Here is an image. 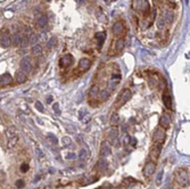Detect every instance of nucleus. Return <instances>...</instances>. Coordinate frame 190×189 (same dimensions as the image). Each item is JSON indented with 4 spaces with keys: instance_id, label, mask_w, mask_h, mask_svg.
I'll use <instances>...</instances> for the list:
<instances>
[{
    "instance_id": "nucleus-1",
    "label": "nucleus",
    "mask_w": 190,
    "mask_h": 189,
    "mask_svg": "<svg viewBox=\"0 0 190 189\" xmlns=\"http://www.w3.org/2000/svg\"><path fill=\"white\" fill-rule=\"evenodd\" d=\"M177 181H178V184H179L180 186H182V187H188V186H189L190 179L186 170L180 169V170L177 172Z\"/></svg>"
},
{
    "instance_id": "nucleus-2",
    "label": "nucleus",
    "mask_w": 190,
    "mask_h": 189,
    "mask_svg": "<svg viewBox=\"0 0 190 189\" xmlns=\"http://www.w3.org/2000/svg\"><path fill=\"white\" fill-rule=\"evenodd\" d=\"M132 8L136 10H142L143 14H149L150 6L146 0H132Z\"/></svg>"
},
{
    "instance_id": "nucleus-3",
    "label": "nucleus",
    "mask_w": 190,
    "mask_h": 189,
    "mask_svg": "<svg viewBox=\"0 0 190 189\" xmlns=\"http://www.w3.org/2000/svg\"><path fill=\"white\" fill-rule=\"evenodd\" d=\"M166 138V133L164 131V128H157L153 135V140L157 143H163Z\"/></svg>"
},
{
    "instance_id": "nucleus-4",
    "label": "nucleus",
    "mask_w": 190,
    "mask_h": 189,
    "mask_svg": "<svg viewBox=\"0 0 190 189\" xmlns=\"http://www.w3.org/2000/svg\"><path fill=\"white\" fill-rule=\"evenodd\" d=\"M131 96H132V92L130 91V89H124V90H123V92L121 94L120 99L117 100V105H118V106H122V105H124V104H125L128 100H130Z\"/></svg>"
},
{
    "instance_id": "nucleus-5",
    "label": "nucleus",
    "mask_w": 190,
    "mask_h": 189,
    "mask_svg": "<svg viewBox=\"0 0 190 189\" xmlns=\"http://www.w3.org/2000/svg\"><path fill=\"white\" fill-rule=\"evenodd\" d=\"M156 170V164L154 162H148L143 168V176L145 177H151Z\"/></svg>"
},
{
    "instance_id": "nucleus-6",
    "label": "nucleus",
    "mask_w": 190,
    "mask_h": 189,
    "mask_svg": "<svg viewBox=\"0 0 190 189\" xmlns=\"http://www.w3.org/2000/svg\"><path fill=\"white\" fill-rule=\"evenodd\" d=\"M91 67V62L88 58H82L79 62V71L80 72H86Z\"/></svg>"
},
{
    "instance_id": "nucleus-7",
    "label": "nucleus",
    "mask_w": 190,
    "mask_h": 189,
    "mask_svg": "<svg viewBox=\"0 0 190 189\" xmlns=\"http://www.w3.org/2000/svg\"><path fill=\"white\" fill-rule=\"evenodd\" d=\"M21 67H22L23 72H26V73L31 72V70H32V63H31V60H30L29 57H24L21 60Z\"/></svg>"
},
{
    "instance_id": "nucleus-8",
    "label": "nucleus",
    "mask_w": 190,
    "mask_h": 189,
    "mask_svg": "<svg viewBox=\"0 0 190 189\" xmlns=\"http://www.w3.org/2000/svg\"><path fill=\"white\" fill-rule=\"evenodd\" d=\"M161 149H162V143H155L153 147H151V150H150V157L153 160H157L159 154H161Z\"/></svg>"
},
{
    "instance_id": "nucleus-9",
    "label": "nucleus",
    "mask_w": 190,
    "mask_h": 189,
    "mask_svg": "<svg viewBox=\"0 0 190 189\" xmlns=\"http://www.w3.org/2000/svg\"><path fill=\"white\" fill-rule=\"evenodd\" d=\"M110 153H112V150H110V146H109V143H108L107 141H104L102 143H101L100 156H101V157H107V156L110 155Z\"/></svg>"
},
{
    "instance_id": "nucleus-10",
    "label": "nucleus",
    "mask_w": 190,
    "mask_h": 189,
    "mask_svg": "<svg viewBox=\"0 0 190 189\" xmlns=\"http://www.w3.org/2000/svg\"><path fill=\"white\" fill-rule=\"evenodd\" d=\"M73 63V56L72 55H65L63 58H60V62H59V65L62 67H68L71 66Z\"/></svg>"
},
{
    "instance_id": "nucleus-11",
    "label": "nucleus",
    "mask_w": 190,
    "mask_h": 189,
    "mask_svg": "<svg viewBox=\"0 0 190 189\" xmlns=\"http://www.w3.org/2000/svg\"><path fill=\"white\" fill-rule=\"evenodd\" d=\"M163 101H164V105L169 108V109H172V97L170 92L167 90H164V94H163Z\"/></svg>"
},
{
    "instance_id": "nucleus-12",
    "label": "nucleus",
    "mask_w": 190,
    "mask_h": 189,
    "mask_svg": "<svg viewBox=\"0 0 190 189\" xmlns=\"http://www.w3.org/2000/svg\"><path fill=\"white\" fill-rule=\"evenodd\" d=\"M10 44H13V42H11V38H10V36H9L7 32L2 33V34H1V47L7 48L10 46Z\"/></svg>"
},
{
    "instance_id": "nucleus-13",
    "label": "nucleus",
    "mask_w": 190,
    "mask_h": 189,
    "mask_svg": "<svg viewBox=\"0 0 190 189\" xmlns=\"http://www.w3.org/2000/svg\"><path fill=\"white\" fill-rule=\"evenodd\" d=\"M13 82V78H11V75L10 74H2L1 76H0V84L2 86V87H6V86H9L10 83Z\"/></svg>"
},
{
    "instance_id": "nucleus-14",
    "label": "nucleus",
    "mask_w": 190,
    "mask_h": 189,
    "mask_svg": "<svg viewBox=\"0 0 190 189\" xmlns=\"http://www.w3.org/2000/svg\"><path fill=\"white\" fill-rule=\"evenodd\" d=\"M113 32L115 36H121L123 34L124 32V26L122 24V22H116L114 25H113Z\"/></svg>"
},
{
    "instance_id": "nucleus-15",
    "label": "nucleus",
    "mask_w": 190,
    "mask_h": 189,
    "mask_svg": "<svg viewBox=\"0 0 190 189\" xmlns=\"http://www.w3.org/2000/svg\"><path fill=\"white\" fill-rule=\"evenodd\" d=\"M159 125L162 128H164V129L169 128V125H170V117L167 115H162L161 119H159Z\"/></svg>"
},
{
    "instance_id": "nucleus-16",
    "label": "nucleus",
    "mask_w": 190,
    "mask_h": 189,
    "mask_svg": "<svg viewBox=\"0 0 190 189\" xmlns=\"http://www.w3.org/2000/svg\"><path fill=\"white\" fill-rule=\"evenodd\" d=\"M120 80H121V76H120V75H113V76H112V79H110V80H109V82H108L109 88L114 89V88L118 84Z\"/></svg>"
},
{
    "instance_id": "nucleus-17",
    "label": "nucleus",
    "mask_w": 190,
    "mask_h": 189,
    "mask_svg": "<svg viewBox=\"0 0 190 189\" xmlns=\"http://www.w3.org/2000/svg\"><path fill=\"white\" fill-rule=\"evenodd\" d=\"M15 79H16L17 83H24L27 78H26V74L24 72H17L16 75H15Z\"/></svg>"
},
{
    "instance_id": "nucleus-18",
    "label": "nucleus",
    "mask_w": 190,
    "mask_h": 189,
    "mask_svg": "<svg viewBox=\"0 0 190 189\" xmlns=\"http://www.w3.org/2000/svg\"><path fill=\"white\" fill-rule=\"evenodd\" d=\"M37 24H38V26H39V27H41V29L46 27V25L48 24V17L46 16V15H42V16H40V17L38 18V22H37Z\"/></svg>"
},
{
    "instance_id": "nucleus-19",
    "label": "nucleus",
    "mask_w": 190,
    "mask_h": 189,
    "mask_svg": "<svg viewBox=\"0 0 190 189\" xmlns=\"http://www.w3.org/2000/svg\"><path fill=\"white\" fill-rule=\"evenodd\" d=\"M117 135H118V131H117L116 128L110 129L109 132H108V140H110L112 142L114 141V140H116L117 139Z\"/></svg>"
},
{
    "instance_id": "nucleus-20",
    "label": "nucleus",
    "mask_w": 190,
    "mask_h": 189,
    "mask_svg": "<svg viewBox=\"0 0 190 189\" xmlns=\"http://www.w3.org/2000/svg\"><path fill=\"white\" fill-rule=\"evenodd\" d=\"M163 18L165 19V22L166 23H172L173 22V18H174V15H173V13L172 11H170V10H167V11H165L164 13V15H163Z\"/></svg>"
},
{
    "instance_id": "nucleus-21",
    "label": "nucleus",
    "mask_w": 190,
    "mask_h": 189,
    "mask_svg": "<svg viewBox=\"0 0 190 189\" xmlns=\"http://www.w3.org/2000/svg\"><path fill=\"white\" fill-rule=\"evenodd\" d=\"M95 37H96V39L98 40V42H99V45H98V46L100 47V46L104 44L105 39H106V34H105L104 32H98V33H96Z\"/></svg>"
},
{
    "instance_id": "nucleus-22",
    "label": "nucleus",
    "mask_w": 190,
    "mask_h": 189,
    "mask_svg": "<svg viewBox=\"0 0 190 189\" xmlns=\"http://www.w3.org/2000/svg\"><path fill=\"white\" fill-rule=\"evenodd\" d=\"M97 18H98V21L99 22H101V23H107L108 22V18L106 17V15L104 14V13H101V10L99 9L98 11H97Z\"/></svg>"
},
{
    "instance_id": "nucleus-23",
    "label": "nucleus",
    "mask_w": 190,
    "mask_h": 189,
    "mask_svg": "<svg viewBox=\"0 0 190 189\" xmlns=\"http://www.w3.org/2000/svg\"><path fill=\"white\" fill-rule=\"evenodd\" d=\"M18 139H19V138H18V136H17V135H16V136H14L13 138H9V139H8V143H7V146H8L9 148L15 147V146H16V143L18 142Z\"/></svg>"
},
{
    "instance_id": "nucleus-24",
    "label": "nucleus",
    "mask_w": 190,
    "mask_h": 189,
    "mask_svg": "<svg viewBox=\"0 0 190 189\" xmlns=\"http://www.w3.org/2000/svg\"><path fill=\"white\" fill-rule=\"evenodd\" d=\"M120 123V116L117 113H113L110 116V124L112 125H117Z\"/></svg>"
},
{
    "instance_id": "nucleus-25",
    "label": "nucleus",
    "mask_w": 190,
    "mask_h": 189,
    "mask_svg": "<svg viewBox=\"0 0 190 189\" xmlns=\"http://www.w3.org/2000/svg\"><path fill=\"white\" fill-rule=\"evenodd\" d=\"M97 168H98V170L99 171H105L106 170V168H107V162L104 160V158H101L99 162H98V164H97Z\"/></svg>"
},
{
    "instance_id": "nucleus-26",
    "label": "nucleus",
    "mask_w": 190,
    "mask_h": 189,
    "mask_svg": "<svg viewBox=\"0 0 190 189\" xmlns=\"http://www.w3.org/2000/svg\"><path fill=\"white\" fill-rule=\"evenodd\" d=\"M124 45H125V41H124L123 39H118V40H116V42H115V49H116L117 51H121V50L124 48Z\"/></svg>"
},
{
    "instance_id": "nucleus-27",
    "label": "nucleus",
    "mask_w": 190,
    "mask_h": 189,
    "mask_svg": "<svg viewBox=\"0 0 190 189\" xmlns=\"http://www.w3.org/2000/svg\"><path fill=\"white\" fill-rule=\"evenodd\" d=\"M21 41H22V37L19 34H15L13 38H11V42L14 46H19L21 45Z\"/></svg>"
},
{
    "instance_id": "nucleus-28",
    "label": "nucleus",
    "mask_w": 190,
    "mask_h": 189,
    "mask_svg": "<svg viewBox=\"0 0 190 189\" xmlns=\"http://www.w3.org/2000/svg\"><path fill=\"white\" fill-rule=\"evenodd\" d=\"M165 19L163 18V17H159V18H157V21H156V25H157V29H159V30H163L164 29V26H165Z\"/></svg>"
},
{
    "instance_id": "nucleus-29",
    "label": "nucleus",
    "mask_w": 190,
    "mask_h": 189,
    "mask_svg": "<svg viewBox=\"0 0 190 189\" xmlns=\"http://www.w3.org/2000/svg\"><path fill=\"white\" fill-rule=\"evenodd\" d=\"M32 54L34 55V56H39V55H41L42 54V47L40 46V45H35L33 49H32Z\"/></svg>"
},
{
    "instance_id": "nucleus-30",
    "label": "nucleus",
    "mask_w": 190,
    "mask_h": 189,
    "mask_svg": "<svg viewBox=\"0 0 190 189\" xmlns=\"http://www.w3.org/2000/svg\"><path fill=\"white\" fill-rule=\"evenodd\" d=\"M99 88H98V86H94L92 88H91V90H90V98H96L97 96H99Z\"/></svg>"
},
{
    "instance_id": "nucleus-31",
    "label": "nucleus",
    "mask_w": 190,
    "mask_h": 189,
    "mask_svg": "<svg viewBox=\"0 0 190 189\" xmlns=\"http://www.w3.org/2000/svg\"><path fill=\"white\" fill-rule=\"evenodd\" d=\"M99 98H100V100H102V101L107 100V99L109 98V91H108V90H102V91L99 94Z\"/></svg>"
},
{
    "instance_id": "nucleus-32",
    "label": "nucleus",
    "mask_w": 190,
    "mask_h": 189,
    "mask_svg": "<svg viewBox=\"0 0 190 189\" xmlns=\"http://www.w3.org/2000/svg\"><path fill=\"white\" fill-rule=\"evenodd\" d=\"M6 136H7V138H8V139H9V138H13L14 136H16L15 128H10V129H8V130L6 131Z\"/></svg>"
},
{
    "instance_id": "nucleus-33",
    "label": "nucleus",
    "mask_w": 190,
    "mask_h": 189,
    "mask_svg": "<svg viewBox=\"0 0 190 189\" xmlns=\"http://www.w3.org/2000/svg\"><path fill=\"white\" fill-rule=\"evenodd\" d=\"M56 42H57V39H56L55 37H52V38L49 40V42L47 44V47L49 48V49H52V48H54V46L56 45Z\"/></svg>"
},
{
    "instance_id": "nucleus-34",
    "label": "nucleus",
    "mask_w": 190,
    "mask_h": 189,
    "mask_svg": "<svg viewBox=\"0 0 190 189\" xmlns=\"http://www.w3.org/2000/svg\"><path fill=\"white\" fill-rule=\"evenodd\" d=\"M122 143H123V145H125V146L130 143V137H129V135H126V133H125V135L123 136V138H122Z\"/></svg>"
},
{
    "instance_id": "nucleus-35",
    "label": "nucleus",
    "mask_w": 190,
    "mask_h": 189,
    "mask_svg": "<svg viewBox=\"0 0 190 189\" xmlns=\"http://www.w3.org/2000/svg\"><path fill=\"white\" fill-rule=\"evenodd\" d=\"M65 128H66V130H67L70 133H73V132H75V131H76L75 127H73L72 124H66V125H65Z\"/></svg>"
},
{
    "instance_id": "nucleus-36",
    "label": "nucleus",
    "mask_w": 190,
    "mask_h": 189,
    "mask_svg": "<svg viewBox=\"0 0 190 189\" xmlns=\"http://www.w3.org/2000/svg\"><path fill=\"white\" fill-rule=\"evenodd\" d=\"M47 137H48V138H49V139H50V141L52 142L54 145H57V142H58V140H57V138H56V137H55V136H54L52 133H48Z\"/></svg>"
},
{
    "instance_id": "nucleus-37",
    "label": "nucleus",
    "mask_w": 190,
    "mask_h": 189,
    "mask_svg": "<svg viewBox=\"0 0 190 189\" xmlns=\"http://www.w3.org/2000/svg\"><path fill=\"white\" fill-rule=\"evenodd\" d=\"M29 40H30V44H34V42H37V40H38V36L33 33V34L30 36V39H29Z\"/></svg>"
},
{
    "instance_id": "nucleus-38",
    "label": "nucleus",
    "mask_w": 190,
    "mask_h": 189,
    "mask_svg": "<svg viewBox=\"0 0 190 189\" xmlns=\"http://www.w3.org/2000/svg\"><path fill=\"white\" fill-rule=\"evenodd\" d=\"M29 42H30V40H27L26 37H22V41H21V46H22V47H25Z\"/></svg>"
},
{
    "instance_id": "nucleus-39",
    "label": "nucleus",
    "mask_w": 190,
    "mask_h": 189,
    "mask_svg": "<svg viewBox=\"0 0 190 189\" xmlns=\"http://www.w3.org/2000/svg\"><path fill=\"white\" fill-rule=\"evenodd\" d=\"M35 107H37V109H38V111H40V112H43V111H45L43 105H42L40 101H37V103H35Z\"/></svg>"
},
{
    "instance_id": "nucleus-40",
    "label": "nucleus",
    "mask_w": 190,
    "mask_h": 189,
    "mask_svg": "<svg viewBox=\"0 0 190 189\" xmlns=\"http://www.w3.org/2000/svg\"><path fill=\"white\" fill-rule=\"evenodd\" d=\"M162 177H163V171H161L157 176V179H156V185H161L162 182Z\"/></svg>"
},
{
    "instance_id": "nucleus-41",
    "label": "nucleus",
    "mask_w": 190,
    "mask_h": 189,
    "mask_svg": "<svg viewBox=\"0 0 190 189\" xmlns=\"http://www.w3.org/2000/svg\"><path fill=\"white\" fill-rule=\"evenodd\" d=\"M63 143L65 145V146H70L72 141H71V139L70 138H67V137H65V138H63Z\"/></svg>"
},
{
    "instance_id": "nucleus-42",
    "label": "nucleus",
    "mask_w": 190,
    "mask_h": 189,
    "mask_svg": "<svg viewBox=\"0 0 190 189\" xmlns=\"http://www.w3.org/2000/svg\"><path fill=\"white\" fill-rule=\"evenodd\" d=\"M86 156H87V151H86L84 149H82V150L80 151V158H81V160H83Z\"/></svg>"
},
{
    "instance_id": "nucleus-43",
    "label": "nucleus",
    "mask_w": 190,
    "mask_h": 189,
    "mask_svg": "<svg viewBox=\"0 0 190 189\" xmlns=\"http://www.w3.org/2000/svg\"><path fill=\"white\" fill-rule=\"evenodd\" d=\"M54 111H55L57 114H60V111H59V105H58V104H55V105H54Z\"/></svg>"
},
{
    "instance_id": "nucleus-44",
    "label": "nucleus",
    "mask_w": 190,
    "mask_h": 189,
    "mask_svg": "<svg viewBox=\"0 0 190 189\" xmlns=\"http://www.w3.org/2000/svg\"><path fill=\"white\" fill-rule=\"evenodd\" d=\"M66 158H68V160H73V158H75V154L70 153V154H67V155H66Z\"/></svg>"
},
{
    "instance_id": "nucleus-45",
    "label": "nucleus",
    "mask_w": 190,
    "mask_h": 189,
    "mask_svg": "<svg viewBox=\"0 0 190 189\" xmlns=\"http://www.w3.org/2000/svg\"><path fill=\"white\" fill-rule=\"evenodd\" d=\"M29 170V166H27V164H24L23 166H22V172H26Z\"/></svg>"
},
{
    "instance_id": "nucleus-46",
    "label": "nucleus",
    "mask_w": 190,
    "mask_h": 189,
    "mask_svg": "<svg viewBox=\"0 0 190 189\" xmlns=\"http://www.w3.org/2000/svg\"><path fill=\"white\" fill-rule=\"evenodd\" d=\"M16 185H17V187H18V188H22V187H23V185H24V182H23V181H17V184H16Z\"/></svg>"
},
{
    "instance_id": "nucleus-47",
    "label": "nucleus",
    "mask_w": 190,
    "mask_h": 189,
    "mask_svg": "<svg viewBox=\"0 0 190 189\" xmlns=\"http://www.w3.org/2000/svg\"><path fill=\"white\" fill-rule=\"evenodd\" d=\"M83 114H86V112L81 111V112H80V115H79V117H80V119H82V117H83Z\"/></svg>"
},
{
    "instance_id": "nucleus-48",
    "label": "nucleus",
    "mask_w": 190,
    "mask_h": 189,
    "mask_svg": "<svg viewBox=\"0 0 190 189\" xmlns=\"http://www.w3.org/2000/svg\"><path fill=\"white\" fill-rule=\"evenodd\" d=\"M47 101H48V103H51V101H52V97H51V96H50V97H48Z\"/></svg>"
},
{
    "instance_id": "nucleus-49",
    "label": "nucleus",
    "mask_w": 190,
    "mask_h": 189,
    "mask_svg": "<svg viewBox=\"0 0 190 189\" xmlns=\"http://www.w3.org/2000/svg\"><path fill=\"white\" fill-rule=\"evenodd\" d=\"M75 1H76V3H79V5H80V3H83V2H84V0H75Z\"/></svg>"
},
{
    "instance_id": "nucleus-50",
    "label": "nucleus",
    "mask_w": 190,
    "mask_h": 189,
    "mask_svg": "<svg viewBox=\"0 0 190 189\" xmlns=\"http://www.w3.org/2000/svg\"><path fill=\"white\" fill-rule=\"evenodd\" d=\"M131 143H132V145H133V146H134V145H136V143H137V140H136V139H134V138H133V139H132V140H131Z\"/></svg>"
},
{
    "instance_id": "nucleus-51",
    "label": "nucleus",
    "mask_w": 190,
    "mask_h": 189,
    "mask_svg": "<svg viewBox=\"0 0 190 189\" xmlns=\"http://www.w3.org/2000/svg\"><path fill=\"white\" fill-rule=\"evenodd\" d=\"M165 189H174V188H173V186L169 185V186H166V188H165Z\"/></svg>"
},
{
    "instance_id": "nucleus-52",
    "label": "nucleus",
    "mask_w": 190,
    "mask_h": 189,
    "mask_svg": "<svg viewBox=\"0 0 190 189\" xmlns=\"http://www.w3.org/2000/svg\"><path fill=\"white\" fill-rule=\"evenodd\" d=\"M78 141H79V142L82 141V140H81V136H78Z\"/></svg>"
},
{
    "instance_id": "nucleus-53",
    "label": "nucleus",
    "mask_w": 190,
    "mask_h": 189,
    "mask_svg": "<svg viewBox=\"0 0 190 189\" xmlns=\"http://www.w3.org/2000/svg\"><path fill=\"white\" fill-rule=\"evenodd\" d=\"M45 1H50V0H45Z\"/></svg>"
}]
</instances>
